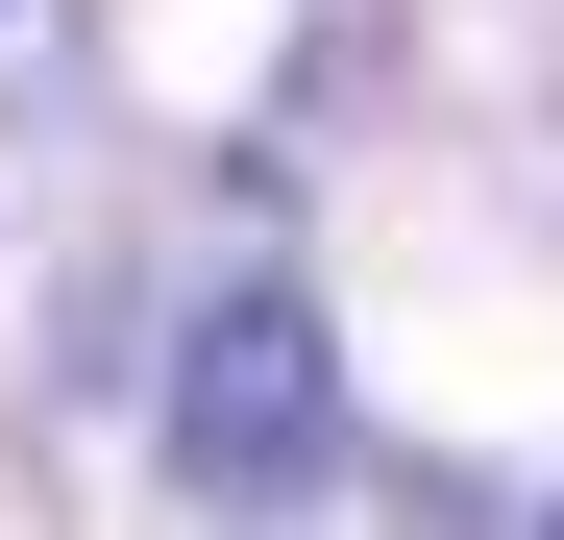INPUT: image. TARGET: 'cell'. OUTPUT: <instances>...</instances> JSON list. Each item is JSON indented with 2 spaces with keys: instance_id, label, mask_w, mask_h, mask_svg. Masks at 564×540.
I'll list each match as a JSON object with an SVG mask.
<instances>
[{
  "instance_id": "obj_1",
  "label": "cell",
  "mask_w": 564,
  "mask_h": 540,
  "mask_svg": "<svg viewBox=\"0 0 564 540\" xmlns=\"http://www.w3.org/2000/svg\"><path fill=\"white\" fill-rule=\"evenodd\" d=\"M172 467H197L221 516L319 492V467H344V344H319L295 295H197V344H172Z\"/></svg>"
}]
</instances>
